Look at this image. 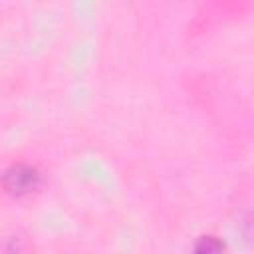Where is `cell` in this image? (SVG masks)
<instances>
[{"label": "cell", "mask_w": 254, "mask_h": 254, "mask_svg": "<svg viewBox=\"0 0 254 254\" xmlns=\"http://www.w3.org/2000/svg\"><path fill=\"white\" fill-rule=\"evenodd\" d=\"M2 189L12 196H26L40 189L42 185V173L34 165L18 163L2 171L0 175Z\"/></svg>", "instance_id": "1"}, {"label": "cell", "mask_w": 254, "mask_h": 254, "mask_svg": "<svg viewBox=\"0 0 254 254\" xmlns=\"http://www.w3.org/2000/svg\"><path fill=\"white\" fill-rule=\"evenodd\" d=\"M222 252H224V244L216 236H202L196 240L192 248V254H222Z\"/></svg>", "instance_id": "2"}]
</instances>
